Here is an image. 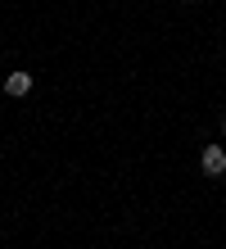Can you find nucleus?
Returning a JSON list of instances; mask_svg holds the SVG:
<instances>
[{"instance_id": "nucleus-1", "label": "nucleus", "mask_w": 226, "mask_h": 249, "mask_svg": "<svg viewBox=\"0 0 226 249\" xmlns=\"http://www.w3.org/2000/svg\"><path fill=\"white\" fill-rule=\"evenodd\" d=\"M199 168H204V177H222L226 172V150L222 145H204L199 150Z\"/></svg>"}, {"instance_id": "nucleus-2", "label": "nucleus", "mask_w": 226, "mask_h": 249, "mask_svg": "<svg viewBox=\"0 0 226 249\" xmlns=\"http://www.w3.org/2000/svg\"><path fill=\"white\" fill-rule=\"evenodd\" d=\"M5 95H14V100H23V95H32V86H36V77L32 72H5Z\"/></svg>"}, {"instance_id": "nucleus-3", "label": "nucleus", "mask_w": 226, "mask_h": 249, "mask_svg": "<svg viewBox=\"0 0 226 249\" xmlns=\"http://www.w3.org/2000/svg\"><path fill=\"white\" fill-rule=\"evenodd\" d=\"M222 131H226V113H222Z\"/></svg>"}, {"instance_id": "nucleus-4", "label": "nucleus", "mask_w": 226, "mask_h": 249, "mask_svg": "<svg viewBox=\"0 0 226 249\" xmlns=\"http://www.w3.org/2000/svg\"><path fill=\"white\" fill-rule=\"evenodd\" d=\"M186 5H194V0H186Z\"/></svg>"}]
</instances>
